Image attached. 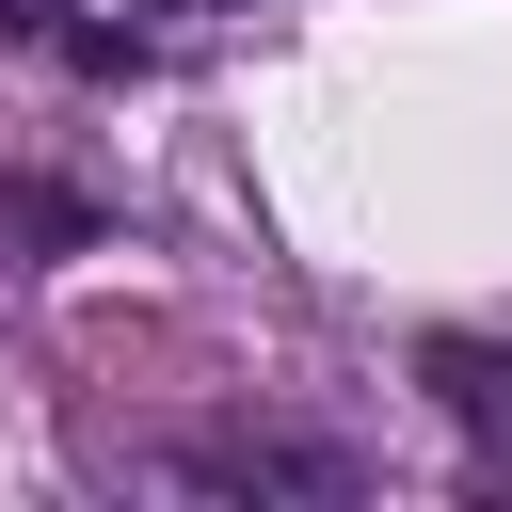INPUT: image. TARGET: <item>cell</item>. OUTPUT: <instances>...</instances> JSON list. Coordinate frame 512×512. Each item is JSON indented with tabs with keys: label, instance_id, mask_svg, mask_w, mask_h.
Returning a JSON list of instances; mask_svg holds the SVG:
<instances>
[{
	"label": "cell",
	"instance_id": "obj_1",
	"mask_svg": "<svg viewBox=\"0 0 512 512\" xmlns=\"http://www.w3.org/2000/svg\"><path fill=\"white\" fill-rule=\"evenodd\" d=\"M192 480L208 496H352V464L304 432H192Z\"/></svg>",
	"mask_w": 512,
	"mask_h": 512
},
{
	"label": "cell",
	"instance_id": "obj_2",
	"mask_svg": "<svg viewBox=\"0 0 512 512\" xmlns=\"http://www.w3.org/2000/svg\"><path fill=\"white\" fill-rule=\"evenodd\" d=\"M432 384H448V416H464V432H496V448H512V352L448 336V352H432Z\"/></svg>",
	"mask_w": 512,
	"mask_h": 512
},
{
	"label": "cell",
	"instance_id": "obj_3",
	"mask_svg": "<svg viewBox=\"0 0 512 512\" xmlns=\"http://www.w3.org/2000/svg\"><path fill=\"white\" fill-rule=\"evenodd\" d=\"M48 16H64V0H0V32H48Z\"/></svg>",
	"mask_w": 512,
	"mask_h": 512
}]
</instances>
